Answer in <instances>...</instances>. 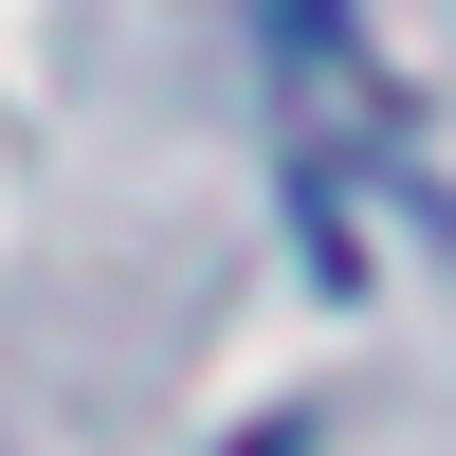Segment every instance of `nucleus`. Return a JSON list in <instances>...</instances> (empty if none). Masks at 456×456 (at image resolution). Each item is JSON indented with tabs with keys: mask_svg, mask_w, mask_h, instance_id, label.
<instances>
[{
	"mask_svg": "<svg viewBox=\"0 0 456 456\" xmlns=\"http://www.w3.org/2000/svg\"><path fill=\"white\" fill-rule=\"evenodd\" d=\"M274 73H292V165H311V201L329 219H365V183L347 165H384V146H402V110H384V55H365V37H347V0H274Z\"/></svg>",
	"mask_w": 456,
	"mask_h": 456,
	"instance_id": "nucleus-1",
	"label": "nucleus"
}]
</instances>
